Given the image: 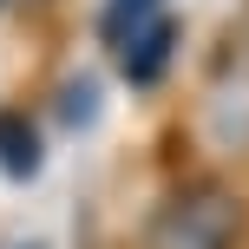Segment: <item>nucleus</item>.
<instances>
[{
    "instance_id": "f257e3e1",
    "label": "nucleus",
    "mask_w": 249,
    "mask_h": 249,
    "mask_svg": "<svg viewBox=\"0 0 249 249\" xmlns=\"http://www.w3.org/2000/svg\"><path fill=\"white\" fill-rule=\"evenodd\" d=\"M236 243H243V203L210 177L164 197L144 223V249H236Z\"/></svg>"
},
{
    "instance_id": "f03ea898",
    "label": "nucleus",
    "mask_w": 249,
    "mask_h": 249,
    "mask_svg": "<svg viewBox=\"0 0 249 249\" xmlns=\"http://www.w3.org/2000/svg\"><path fill=\"white\" fill-rule=\"evenodd\" d=\"M171 53H177V20L171 13H158V20H144L131 39H118V59H124V79H131V86H158L164 66H171Z\"/></svg>"
},
{
    "instance_id": "7ed1b4c3",
    "label": "nucleus",
    "mask_w": 249,
    "mask_h": 249,
    "mask_svg": "<svg viewBox=\"0 0 249 249\" xmlns=\"http://www.w3.org/2000/svg\"><path fill=\"white\" fill-rule=\"evenodd\" d=\"M0 164L13 177H33V164H39V131L20 112H0Z\"/></svg>"
},
{
    "instance_id": "20e7f679",
    "label": "nucleus",
    "mask_w": 249,
    "mask_h": 249,
    "mask_svg": "<svg viewBox=\"0 0 249 249\" xmlns=\"http://www.w3.org/2000/svg\"><path fill=\"white\" fill-rule=\"evenodd\" d=\"M158 13H164V0H112V7L99 13V33L118 46V39H131L138 26H144V20H158Z\"/></svg>"
}]
</instances>
